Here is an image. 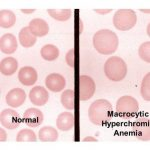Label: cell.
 Masks as SVG:
<instances>
[{
    "label": "cell",
    "instance_id": "30",
    "mask_svg": "<svg viewBox=\"0 0 150 150\" xmlns=\"http://www.w3.org/2000/svg\"><path fill=\"white\" fill-rule=\"evenodd\" d=\"M83 142H97V139L92 136H87L83 139Z\"/></svg>",
    "mask_w": 150,
    "mask_h": 150
},
{
    "label": "cell",
    "instance_id": "14",
    "mask_svg": "<svg viewBox=\"0 0 150 150\" xmlns=\"http://www.w3.org/2000/svg\"><path fill=\"white\" fill-rule=\"evenodd\" d=\"M18 46L17 39L13 34L11 33H6L2 35L0 39V49L5 54H12L16 51Z\"/></svg>",
    "mask_w": 150,
    "mask_h": 150
},
{
    "label": "cell",
    "instance_id": "29",
    "mask_svg": "<svg viewBox=\"0 0 150 150\" xmlns=\"http://www.w3.org/2000/svg\"><path fill=\"white\" fill-rule=\"evenodd\" d=\"M7 140V134L5 132V130H3V128L0 129V141L1 142H5Z\"/></svg>",
    "mask_w": 150,
    "mask_h": 150
},
{
    "label": "cell",
    "instance_id": "20",
    "mask_svg": "<svg viewBox=\"0 0 150 150\" xmlns=\"http://www.w3.org/2000/svg\"><path fill=\"white\" fill-rule=\"evenodd\" d=\"M40 54L46 61H54L59 57V49L53 44H46L41 48Z\"/></svg>",
    "mask_w": 150,
    "mask_h": 150
},
{
    "label": "cell",
    "instance_id": "22",
    "mask_svg": "<svg viewBox=\"0 0 150 150\" xmlns=\"http://www.w3.org/2000/svg\"><path fill=\"white\" fill-rule=\"evenodd\" d=\"M47 11L48 14L57 21H67L72 15L70 9H48Z\"/></svg>",
    "mask_w": 150,
    "mask_h": 150
},
{
    "label": "cell",
    "instance_id": "27",
    "mask_svg": "<svg viewBox=\"0 0 150 150\" xmlns=\"http://www.w3.org/2000/svg\"><path fill=\"white\" fill-rule=\"evenodd\" d=\"M65 60L66 63L69 65L70 67H74V49H70L68 52L66 53L65 56Z\"/></svg>",
    "mask_w": 150,
    "mask_h": 150
},
{
    "label": "cell",
    "instance_id": "28",
    "mask_svg": "<svg viewBox=\"0 0 150 150\" xmlns=\"http://www.w3.org/2000/svg\"><path fill=\"white\" fill-rule=\"evenodd\" d=\"M94 11L98 14H101V15H105V14H108L112 11V9H94Z\"/></svg>",
    "mask_w": 150,
    "mask_h": 150
},
{
    "label": "cell",
    "instance_id": "25",
    "mask_svg": "<svg viewBox=\"0 0 150 150\" xmlns=\"http://www.w3.org/2000/svg\"><path fill=\"white\" fill-rule=\"evenodd\" d=\"M140 92H141V95L144 100L149 102L150 101V72H148V73L145 75L143 80H142Z\"/></svg>",
    "mask_w": 150,
    "mask_h": 150
},
{
    "label": "cell",
    "instance_id": "24",
    "mask_svg": "<svg viewBox=\"0 0 150 150\" xmlns=\"http://www.w3.org/2000/svg\"><path fill=\"white\" fill-rule=\"evenodd\" d=\"M36 135L33 130L24 128L21 131L18 132L16 136V141L17 142H36Z\"/></svg>",
    "mask_w": 150,
    "mask_h": 150
},
{
    "label": "cell",
    "instance_id": "3",
    "mask_svg": "<svg viewBox=\"0 0 150 150\" xmlns=\"http://www.w3.org/2000/svg\"><path fill=\"white\" fill-rule=\"evenodd\" d=\"M104 73L112 81H121L127 74V65L122 58L112 56L104 64Z\"/></svg>",
    "mask_w": 150,
    "mask_h": 150
},
{
    "label": "cell",
    "instance_id": "12",
    "mask_svg": "<svg viewBox=\"0 0 150 150\" xmlns=\"http://www.w3.org/2000/svg\"><path fill=\"white\" fill-rule=\"evenodd\" d=\"M45 84L46 87L52 92H59L64 89L66 85V80L62 75L58 73H51L49 74L45 79Z\"/></svg>",
    "mask_w": 150,
    "mask_h": 150
},
{
    "label": "cell",
    "instance_id": "18",
    "mask_svg": "<svg viewBox=\"0 0 150 150\" xmlns=\"http://www.w3.org/2000/svg\"><path fill=\"white\" fill-rule=\"evenodd\" d=\"M19 43L23 47H32L36 43V36L31 33L29 27H23L19 32Z\"/></svg>",
    "mask_w": 150,
    "mask_h": 150
},
{
    "label": "cell",
    "instance_id": "8",
    "mask_svg": "<svg viewBox=\"0 0 150 150\" xmlns=\"http://www.w3.org/2000/svg\"><path fill=\"white\" fill-rule=\"evenodd\" d=\"M0 122L3 127L7 129H16L19 127L21 123V119L19 117V114L17 111L11 109V108H7L4 109L0 114Z\"/></svg>",
    "mask_w": 150,
    "mask_h": 150
},
{
    "label": "cell",
    "instance_id": "11",
    "mask_svg": "<svg viewBox=\"0 0 150 150\" xmlns=\"http://www.w3.org/2000/svg\"><path fill=\"white\" fill-rule=\"evenodd\" d=\"M5 99H6L7 105L10 106V107L16 108L21 106L25 102L26 93L21 88H13L7 93Z\"/></svg>",
    "mask_w": 150,
    "mask_h": 150
},
{
    "label": "cell",
    "instance_id": "9",
    "mask_svg": "<svg viewBox=\"0 0 150 150\" xmlns=\"http://www.w3.org/2000/svg\"><path fill=\"white\" fill-rule=\"evenodd\" d=\"M23 120L29 127H38L44 120V115L37 108H28L23 114Z\"/></svg>",
    "mask_w": 150,
    "mask_h": 150
},
{
    "label": "cell",
    "instance_id": "5",
    "mask_svg": "<svg viewBox=\"0 0 150 150\" xmlns=\"http://www.w3.org/2000/svg\"><path fill=\"white\" fill-rule=\"evenodd\" d=\"M139 110V104L132 96L125 95L118 99L116 103V111L122 117H131Z\"/></svg>",
    "mask_w": 150,
    "mask_h": 150
},
{
    "label": "cell",
    "instance_id": "26",
    "mask_svg": "<svg viewBox=\"0 0 150 150\" xmlns=\"http://www.w3.org/2000/svg\"><path fill=\"white\" fill-rule=\"evenodd\" d=\"M138 55L143 61L149 63L150 62V42L149 41L142 43V44L140 45L139 49H138Z\"/></svg>",
    "mask_w": 150,
    "mask_h": 150
},
{
    "label": "cell",
    "instance_id": "17",
    "mask_svg": "<svg viewBox=\"0 0 150 150\" xmlns=\"http://www.w3.org/2000/svg\"><path fill=\"white\" fill-rule=\"evenodd\" d=\"M18 62L15 58L13 57H6L2 59L1 63H0V71L5 76H11L14 74L17 70Z\"/></svg>",
    "mask_w": 150,
    "mask_h": 150
},
{
    "label": "cell",
    "instance_id": "19",
    "mask_svg": "<svg viewBox=\"0 0 150 150\" xmlns=\"http://www.w3.org/2000/svg\"><path fill=\"white\" fill-rule=\"evenodd\" d=\"M38 136L42 142H55L58 139V132L54 127L45 126L39 130Z\"/></svg>",
    "mask_w": 150,
    "mask_h": 150
},
{
    "label": "cell",
    "instance_id": "21",
    "mask_svg": "<svg viewBox=\"0 0 150 150\" xmlns=\"http://www.w3.org/2000/svg\"><path fill=\"white\" fill-rule=\"evenodd\" d=\"M16 22V16L10 10L0 11V26L2 28H10Z\"/></svg>",
    "mask_w": 150,
    "mask_h": 150
},
{
    "label": "cell",
    "instance_id": "7",
    "mask_svg": "<svg viewBox=\"0 0 150 150\" xmlns=\"http://www.w3.org/2000/svg\"><path fill=\"white\" fill-rule=\"evenodd\" d=\"M132 130L135 137L141 141L150 140V123L147 117H141L133 123Z\"/></svg>",
    "mask_w": 150,
    "mask_h": 150
},
{
    "label": "cell",
    "instance_id": "32",
    "mask_svg": "<svg viewBox=\"0 0 150 150\" xmlns=\"http://www.w3.org/2000/svg\"><path fill=\"white\" fill-rule=\"evenodd\" d=\"M79 25H80V30H79V33H82V31H83V22H82V20H79Z\"/></svg>",
    "mask_w": 150,
    "mask_h": 150
},
{
    "label": "cell",
    "instance_id": "13",
    "mask_svg": "<svg viewBox=\"0 0 150 150\" xmlns=\"http://www.w3.org/2000/svg\"><path fill=\"white\" fill-rule=\"evenodd\" d=\"M37 78H38L37 71L33 67L25 66L19 70L18 79L20 81V83L23 84V85L25 86L33 85L37 81Z\"/></svg>",
    "mask_w": 150,
    "mask_h": 150
},
{
    "label": "cell",
    "instance_id": "31",
    "mask_svg": "<svg viewBox=\"0 0 150 150\" xmlns=\"http://www.w3.org/2000/svg\"><path fill=\"white\" fill-rule=\"evenodd\" d=\"M34 11H35V9H21V12H23V13H25V14H31Z\"/></svg>",
    "mask_w": 150,
    "mask_h": 150
},
{
    "label": "cell",
    "instance_id": "1",
    "mask_svg": "<svg viewBox=\"0 0 150 150\" xmlns=\"http://www.w3.org/2000/svg\"><path fill=\"white\" fill-rule=\"evenodd\" d=\"M119 40L117 34L109 29H101L93 36V45L100 54L110 55L118 48Z\"/></svg>",
    "mask_w": 150,
    "mask_h": 150
},
{
    "label": "cell",
    "instance_id": "10",
    "mask_svg": "<svg viewBox=\"0 0 150 150\" xmlns=\"http://www.w3.org/2000/svg\"><path fill=\"white\" fill-rule=\"evenodd\" d=\"M29 99L35 106H43L49 99V93L44 87L35 86L29 92Z\"/></svg>",
    "mask_w": 150,
    "mask_h": 150
},
{
    "label": "cell",
    "instance_id": "15",
    "mask_svg": "<svg viewBox=\"0 0 150 150\" xmlns=\"http://www.w3.org/2000/svg\"><path fill=\"white\" fill-rule=\"evenodd\" d=\"M28 27L30 29L31 33L36 37H43L49 32V26H48L47 22L40 18L32 19L29 23Z\"/></svg>",
    "mask_w": 150,
    "mask_h": 150
},
{
    "label": "cell",
    "instance_id": "2",
    "mask_svg": "<svg viewBox=\"0 0 150 150\" xmlns=\"http://www.w3.org/2000/svg\"><path fill=\"white\" fill-rule=\"evenodd\" d=\"M113 108L109 101L98 99L91 104L88 109V117L94 125H103L110 121Z\"/></svg>",
    "mask_w": 150,
    "mask_h": 150
},
{
    "label": "cell",
    "instance_id": "4",
    "mask_svg": "<svg viewBox=\"0 0 150 150\" xmlns=\"http://www.w3.org/2000/svg\"><path fill=\"white\" fill-rule=\"evenodd\" d=\"M137 22V15L132 9H119L113 16V25L120 31L132 29Z\"/></svg>",
    "mask_w": 150,
    "mask_h": 150
},
{
    "label": "cell",
    "instance_id": "33",
    "mask_svg": "<svg viewBox=\"0 0 150 150\" xmlns=\"http://www.w3.org/2000/svg\"><path fill=\"white\" fill-rule=\"evenodd\" d=\"M142 12H144V13H149V9H147V10H141Z\"/></svg>",
    "mask_w": 150,
    "mask_h": 150
},
{
    "label": "cell",
    "instance_id": "23",
    "mask_svg": "<svg viewBox=\"0 0 150 150\" xmlns=\"http://www.w3.org/2000/svg\"><path fill=\"white\" fill-rule=\"evenodd\" d=\"M61 104L67 110L74 109V91L67 89L61 94Z\"/></svg>",
    "mask_w": 150,
    "mask_h": 150
},
{
    "label": "cell",
    "instance_id": "16",
    "mask_svg": "<svg viewBox=\"0 0 150 150\" xmlns=\"http://www.w3.org/2000/svg\"><path fill=\"white\" fill-rule=\"evenodd\" d=\"M56 126L60 131H69L74 126V115L71 112H62L56 119Z\"/></svg>",
    "mask_w": 150,
    "mask_h": 150
},
{
    "label": "cell",
    "instance_id": "6",
    "mask_svg": "<svg viewBox=\"0 0 150 150\" xmlns=\"http://www.w3.org/2000/svg\"><path fill=\"white\" fill-rule=\"evenodd\" d=\"M95 82L91 77L81 75L79 77V99L81 101L89 100L95 92Z\"/></svg>",
    "mask_w": 150,
    "mask_h": 150
}]
</instances>
